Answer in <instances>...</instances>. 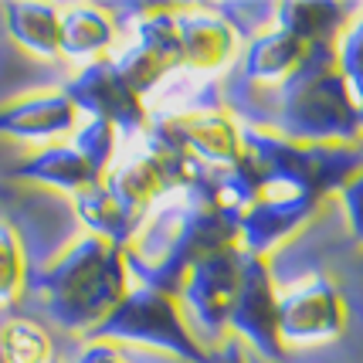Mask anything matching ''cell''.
<instances>
[{"label":"cell","instance_id":"1","mask_svg":"<svg viewBox=\"0 0 363 363\" xmlns=\"http://www.w3.org/2000/svg\"><path fill=\"white\" fill-rule=\"evenodd\" d=\"M347 207H350V221L357 228V235L363 238V174L347 187Z\"/></svg>","mask_w":363,"mask_h":363}]
</instances>
